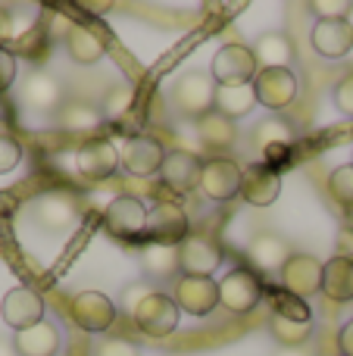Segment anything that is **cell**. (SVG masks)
Wrapping results in <instances>:
<instances>
[{
    "label": "cell",
    "mask_w": 353,
    "mask_h": 356,
    "mask_svg": "<svg viewBox=\"0 0 353 356\" xmlns=\"http://www.w3.org/2000/svg\"><path fill=\"white\" fill-rule=\"evenodd\" d=\"M216 91L219 85L213 81L210 72H200V69H191V72L179 75L172 85V106L181 113V116L191 119H204L206 113L216 110Z\"/></svg>",
    "instance_id": "cell-1"
},
{
    "label": "cell",
    "mask_w": 353,
    "mask_h": 356,
    "mask_svg": "<svg viewBox=\"0 0 353 356\" xmlns=\"http://www.w3.org/2000/svg\"><path fill=\"white\" fill-rule=\"evenodd\" d=\"M210 75L219 88L225 85H254V79L260 75V63L254 56V47L244 44H225L216 56H213Z\"/></svg>",
    "instance_id": "cell-2"
},
{
    "label": "cell",
    "mask_w": 353,
    "mask_h": 356,
    "mask_svg": "<svg viewBox=\"0 0 353 356\" xmlns=\"http://www.w3.org/2000/svg\"><path fill=\"white\" fill-rule=\"evenodd\" d=\"M241 178H244V169L238 166L231 156H213V160L204 163L197 188L204 191V197H210V200L229 203L241 194Z\"/></svg>",
    "instance_id": "cell-3"
},
{
    "label": "cell",
    "mask_w": 353,
    "mask_h": 356,
    "mask_svg": "<svg viewBox=\"0 0 353 356\" xmlns=\"http://www.w3.org/2000/svg\"><path fill=\"white\" fill-rule=\"evenodd\" d=\"M131 319H135V325L141 328L147 338H169L181 322V309H179V303H175V297L156 291V294H150L147 300L138 307V313L131 316Z\"/></svg>",
    "instance_id": "cell-4"
},
{
    "label": "cell",
    "mask_w": 353,
    "mask_h": 356,
    "mask_svg": "<svg viewBox=\"0 0 353 356\" xmlns=\"http://www.w3.org/2000/svg\"><path fill=\"white\" fill-rule=\"evenodd\" d=\"M263 282L256 272L250 269H235L219 282V303L231 313H250L256 303L263 300Z\"/></svg>",
    "instance_id": "cell-5"
},
{
    "label": "cell",
    "mask_w": 353,
    "mask_h": 356,
    "mask_svg": "<svg viewBox=\"0 0 353 356\" xmlns=\"http://www.w3.org/2000/svg\"><path fill=\"white\" fill-rule=\"evenodd\" d=\"M179 263L185 275L197 278H213V272L222 263V247L210 234H188L179 244Z\"/></svg>",
    "instance_id": "cell-6"
},
{
    "label": "cell",
    "mask_w": 353,
    "mask_h": 356,
    "mask_svg": "<svg viewBox=\"0 0 353 356\" xmlns=\"http://www.w3.org/2000/svg\"><path fill=\"white\" fill-rule=\"evenodd\" d=\"M147 234L154 244H169V247H179L181 241L188 238V216L179 203L172 200H163L156 203L154 209L147 213Z\"/></svg>",
    "instance_id": "cell-7"
},
{
    "label": "cell",
    "mask_w": 353,
    "mask_h": 356,
    "mask_svg": "<svg viewBox=\"0 0 353 356\" xmlns=\"http://www.w3.org/2000/svg\"><path fill=\"white\" fill-rule=\"evenodd\" d=\"M72 322L81 332L100 334V332H106V328H113V322H116V307H113V300L106 294H100V291H81L72 300Z\"/></svg>",
    "instance_id": "cell-8"
},
{
    "label": "cell",
    "mask_w": 353,
    "mask_h": 356,
    "mask_svg": "<svg viewBox=\"0 0 353 356\" xmlns=\"http://www.w3.org/2000/svg\"><path fill=\"white\" fill-rule=\"evenodd\" d=\"M122 156V169L135 178H150L163 169V160H166V150L156 138L150 135H135L125 141V147L119 150Z\"/></svg>",
    "instance_id": "cell-9"
},
{
    "label": "cell",
    "mask_w": 353,
    "mask_h": 356,
    "mask_svg": "<svg viewBox=\"0 0 353 356\" xmlns=\"http://www.w3.org/2000/svg\"><path fill=\"white\" fill-rule=\"evenodd\" d=\"M322 269L325 266L319 263L316 257L310 253H294L285 266H281L279 278H281V288L291 291L294 297H313L316 291H322Z\"/></svg>",
    "instance_id": "cell-10"
},
{
    "label": "cell",
    "mask_w": 353,
    "mask_h": 356,
    "mask_svg": "<svg viewBox=\"0 0 353 356\" xmlns=\"http://www.w3.org/2000/svg\"><path fill=\"white\" fill-rule=\"evenodd\" d=\"M256 104H263L266 110H285L297 97V79L291 69H260V75L254 79Z\"/></svg>",
    "instance_id": "cell-11"
},
{
    "label": "cell",
    "mask_w": 353,
    "mask_h": 356,
    "mask_svg": "<svg viewBox=\"0 0 353 356\" xmlns=\"http://www.w3.org/2000/svg\"><path fill=\"white\" fill-rule=\"evenodd\" d=\"M175 303L185 309L188 316H210L219 307V284L213 278H197V275H181L175 282Z\"/></svg>",
    "instance_id": "cell-12"
},
{
    "label": "cell",
    "mask_w": 353,
    "mask_h": 356,
    "mask_svg": "<svg viewBox=\"0 0 353 356\" xmlns=\"http://www.w3.org/2000/svg\"><path fill=\"white\" fill-rule=\"evenodd\" d=\"M0 316L13 332H25V328H35L38 322H44V300L31 288H13L0 303Z\"/></svg>",
    "instance_id": "cell-13"
},
{
    "label": "cell",
    "mask_w": 353,
    "mask_h": 356,
    "mask_svg": "<svg viewBox=\"0 0 353 356\" xmlns=\"http://www.w3.org/2000/svg\"><path fill=\"white\" fill-rule=\"evenodd\" d=\"M104 222L110 228V234H116V238H135V234L147 232V207L138 197L122 194L106 207Z\"/></svg>",
    "instance_id": "cell-14"
},
{
    "label": "cell",
    "mask_w": 353,
    "mask_h": 356,
    "mask_svg": "<svg viewBox=\"0 0 353 356\" xmlns=\"http://www.w3.org/2000/svg\"><path fill=\"white\" fill-rule=\"evenodd\" d=\"M281 194V175L269 163H250L241 178V197L250 207H272Z\"/></svg>",
    "instance_id": "cell-15"
},
{
    "label": "cell",
    "mask_w": 353,
    "mask_h": 356,
    "mask_svg": "<svg viewBox=\"0 0 353 356\" xmlns=\"http://www.w3.org/2000/svg\"><path fill=\"white\" fill-rule=\"evenodd\" d=\"M75 166H79V172L85 178L100 181V178H110L119 166H122V156H119V150L113 147L110 141L100 138V141L81 144L79 154H75Z\"/></svg>",
    "instance_id": "cell-16"
},
{
    "label": "cell",
    "mask_w": 353,
    "mask_h": 356,
    "mask_svg": "<svg viewBox=\"0 0 353 356\" xmlns=\"http://www.w3.org/2000/svg\"><path fill=\"white\" fill-rule=\"evenodd\" d=\"M200 172H204V163H200V156L191 154V150H172V154H166L163 169H160L163 184L172 188V191H179V194L197 188Z\"/></svg>",
    "instance_id": "cell-17"
},
{
    "label": "cell",
    "mask_w": 353,
    "mask_h": 356,
    "mask_svg": "<svg viewBox=\"0 0 353 356\" xmlns=\"http://www.w3.org/2000/svg\"><path fill=\"white\" fill-rule=\"evenodd\" d=\"M313 47L316 54L329 56V60H341L353 50V25L350 19H338V22H322L319 19L313 25V35H310Z\"/></svg>",
    "instance_id": "cell-18"
},
{
    "label": "cell",
    "mask_w": 353,
    "mask_h": 356,
    "mask_svg": "<svg viewBox=\"0 0 353 356\" xmlns=\"http://www.w3.org/2000/svg\"><path fill=\"white\" fill-rule=\"evenodd\" d=\"M63 347V334L54 322H38L35 328L13 334V350L16 356H56Z\"/></svg>",
    "instance_id": "cell-19"
},
{
    "label": "cell",
    "mask_w": 353,
    "mask_h": 356,
    "mask_svg": "<svg viewBox=\"0 0 353 356\" xmlns=\"http://www.w3.org/2000/svg\"><path fill=\"white\" fill-rule=\"evenodd\" d=\"M322 294L335 303L353 300V259L331 257L322 269Z\"/></svg>",
    "instance_id": "cell-20"
},
{
    "label": "cell",
    "mask_w": 353,
    "mask_h": 356,
    "mask_svg": "<svg viewBox=\"0 0 353 356\" xmlns=\"http://www.w3.org/2000/svg\"><path fill=\"white\" fill-rule=\"evenodd\" d=\"M63 91H60V81L47 72H31L22 85V104L28 110H38V113H47L60 104Z\"/></svg>",
    "instance_id": "cell-21"
},
{
    "label": "cell",
    "mask_w": 353,
    "mask_h": 356,
    "mask_svg": "<svg viewBox=\"0 0 353 356\" xmlns=\"http://www.w3.org/2000/svg\"><path fill=\"white\" fill-rule=\"evenodd\" d=\"M35 216L44 228L63 232V228H69L75 219V203H72V197L63 194V191H50V194H44L41 200H38Z\"/></svg>",
    "instance_id": "cell-22"
},
{
    "label": "cell",
    "mask_w": 353,
    "mask_h": 356,
    "mask_svg": "<svg viewBox=\"0 0 353 356\" xmlns=\"http://www.w3.org/2000/svg\"><path fill=\"white\" fill-rule=\"evenodd\" d=\"M254 56L260 69H288L294 60V44L285 31H269V35L256 38Z\"/></svg>",
    "instance_id": "cell-23"
},
{
    "label": "cell",
    "mask_w": 353,
    "mask_h": 356,
    "mask_svg": "<svg viewBox=\"0 0 353 356\" xmlns=\"http://www.w3.org/2000/svg\"><path fill=\"white\" fill-rule=\"evenodd\" d=\"M66 50L79 66H94L104 56V38L97 31H91L88 25H72V31L66 35Z\"/></svg>",
    "instance_id": "cell-24"
},
{
    "label": "cell",
    "mask_w": 353,
    "mask_h": 356,
    "mask_svg": "<svg viewBox=\"0 0 353 356\" xmlns=\"http://www.w3.org/2000/svg\"><path fill=\"white\" fill-rule=\"evenodd\" d=\"M294 253L288 250V241H281L279 234H256L254 241H250V259H254L260 269H279L291 259Z\"/></svg>",
    "instance_id": "cell-25"
},
{
    "label": "cell",
    "mask_w": 353,
    "mask_h": 356,
    "mask_svg": "<svg viewBox=\"0 0 353 356\" xmlns=\"http://www.w3.org/2000/svg\"><path fill=\"white\" fill-rule=\"evenodd\" d=\"M141 266L150 278H172L175 272L181 269L179 263V247H169V244H144L141 247Z\"/></svg>",
    "instance_id": "cell-26"
},
{
    "label": "cell",
    "mask_w": 353,
    "mask_h": 356,
    "mask_svg": "<svg viewBox=\"0 0 353 356\" xmlns=\"http://www.w3.org/2000/svg\"><path fill=\"white\" fill-rule=\"evenodd\" d=\"M256 106V91L254 85H225L216 91V113H222L225 119H241Z\"/></svg>",
    "instance_id": "cell-27"
},
{
    "label": "cell",
    "mask_w": 353,
    "mask_h": 356,
    "mask_svg": "<svg viewBox=\"0 0 353 356\" xmlns=\"http://www.w3.org/2000/svg\"><path fill=\"white\" fill-rule=\"evenodd\" d=\"M197 138L204 141V147L210 150H222V147H231L238 138V129L231 119H225L222 113H206L204 119H197Z\"/></svg>",
    "instance_id": "cell-28"
},
{
    "label": "cell",
    "mask_w": 353,
    "mask_h": 356,
    "mask_svg": "<svg viewBox=\"0 0 353 356\" xmlns=\"http://www.w3.org/2000/svg\"><path fill=\"white\" fill-rule=\"evenodd\" d=\"M269 332H272V338L279 341L281 347L294 350V347L310 341L313 322H294V319H285V316H272V319H269Z\"/></svg>",
    "instance_id": "cell-29"
},
{
    "label": "cell",
    "mask_w": 353,
    "mask_h": 356,
    "mask_svg": "<svg viewBox=\"0 0 353 356\" xmlns=\"http://www.w3.org/2000/svg\"><path fill=\"white\" fill-rule=\"evenodd\" d=\"M100 119H104V113H100V106H91V104H72L63 110L60 122L66 131H91L100 125Z\"/></svg>",
    "instance_id": "cell-30"
},
{
    "label": "cell",
    "mask_w": 353,
    "mask_h": 356,
    "mask_svg": "<svg viewBox=\"0 0 353 356\" xmlns=\"http://www.w3.org/2000/svg\"><path fill=\"white\" fill-rule=\"evenodd\" d=\"M272 316H285L294 322H313V309L304 297H294L291 291H272Z\"/></svg>",
    "instance_id": "cell-31"
},
{
    "label": "cell",
    "mask_w": 353,
    "mask_h": 356,
    "mask_svg": "<svg viewBox=\"0 0 353 356\" xmlns=\"http://www.w3.org/2000/svg\"><path fill=\"white\" fill-rule=\"evenodd\" d=\"M294 141L291 129H288L281 119H266V122L256 129V147L266 154V150H279V147H288V144Z\"/></svg>",
    "instance_id": "cell-32"
},
{
    "label": "cell",
    "mask_w": 353,
    "mask_h": 356,
    "mask_svg": "<svg viewBox=\"0 0 353 356\" xmlns=\"http://www.w3.org/2000/svg\"><path fill=\"white\" fill-rule=\"evenodd\" d=\"M329 194L335 197L341 207H353V163L347 166H338L335 172L329 175Z\"/></svg>",
    "instance_id": "cell-33"
},
{
    "label": "cell",
    "mask_w": 353,
    "mask_h": 356,
    "mask_svg": "<svg viewBox=\"0 0 353 356\" xmlns=\"http://www.w3.org/2000/svg\"><path fill=\"white\" fill-rule=\"evenodd\" d=\"M131 100H135V91H131L129 85H125V88H113V91L104 97V104H100V113H104V116H110V119H119V116H125V110L131 106Z\"/></svg>",
    "instance_id": "cell-34"
},
{
    "label": "cell",
    "mask_w": 353,
    "mask_h": 356,
    "mask_svg": "<svg viewBox=\"0 0 353 356\" xmlns=\"http://www.w3.org/2000/svg\"><path fill=\"white\" fill-rule=\"evenodd\" d=\"M310 10L322 16V22H338V19H350L353 6L347 0H316V3H310Z\"/></svg>",
    "instance_id": "cell-35"
},
{
    "label": "cell",
    "mask_w": 353,
    "mask_h": 356,
    "mask_svg": "<svg viewBox=\"0 0 353 356\" xmlns=\"http://www.w3.org/2000/svg\"><path fill=\"white\" fill-rule=\"evenodd\" d=\"M150 294H156V291L150 288L147 282H131L129 288L122 291V309H125L129 316H135V313H138V307H141V303L147 300Z\"/></svg>",
    "instance_id": "cell-36"
},
{
    "label": "cell",
    "mask_w": 353,
    "mask_h": 356,
    "mask_svg": "<svg viewBox=\"0 0 353 356\" xmlns=\"http://www.w3.org/2000/svg\"><path fill=\"white\" fill-rule=\"evenodd\" d=\"M94 356H141V350H138L131 341H125V338H106V341H100L97 344Z\"/></svg>",
    "instance_id": "cell-37"
},
{
    "label": "cell",
    "mask_w": 353,
    "mask_h": 356,
    "mask_svg": "<svg viewBox=\"0 0 353 356\" xmlns=\"http://www.w3.org/2000/svg\"><path fill=\"white\" fill-rule=\"evenodd\" d=\"M19 160H22V147H19L13 138L0 135V175L13 172V169L19 166Z\"/></svg>",
    "instance_id": "cell-38"
},
{
    "label": "cell",
    "mask_w": 353,
    "mask_h": 356,
    "mask_svg": "<svg viewBox=\"0 0 353 356\" xmlns=\"http://www.w3.org/2000/svg\"><path fill=\"white\" fill-rule=\"evenodd\" d=\"M335 106L344 113V116H353V75L338 81L335 88Z\"/></svg>",
    "instance_id": "cell-39"
},
{
    "label": "cell",
    "mask_w": 353,
    "mask_h": 356,
    "mask_svg": "<svg viewBox=\"0 0 353 356\" xmlns=\"http://www.w3.org/2000/svg\"><path fill=\"white\" fill-rule=\"evenodd\" d=\"M13 81H16V56L0 47V94L10 91Z\"/></svg>",
    "instance_id": "cell-40"
},
{
    "label": "cell",
    "mask_w": 353,
    "mask_h": 356,
    "mask_svg": "<svg viewBox=\"0 0 353 356\" xmlns=\"http://www.w3.org/2000/svg\"><path fill=\"white\" fill-rule=\"evenodd\" d=\"M338 347H341V356H353V319L338 334Z\"/></svg>",
    "instance_id": "cell-41"
},
{
    "label": "cell",
    "mask_w": 353,
    "mask_h": 356,
    "mask_svg": "<svg viewBox=\"0 0 353 356\" xmlns=\"http://www.w3.org/2000/svg\"><path fill=\"white\" fill-rule=\"evenodd\" d=\"M10 31H13V16L6 6H0V38H10Z\"/></svg>",
    "instance_id": "cell-42"
},
{
    "label": "cell",
    "mask_w": 353,
    "mask_h": 356,
    "mask_svg": "<svg viewBox=\"0 0 353 356\" xmlns=\"http://www.w3.org/2000/svg\"><path fill=\"white\" fill-rule=\"evenodd\" d=\"M16 350H13V344H6V341H0V356H13Z\"/></svg>",
    "instance_id": "cell-43"
},
{
    "label": "cell",
    "mask_w": 353,
    "mask_h": 356,
    "mask_svg": "<svg viewBox=\"0 0 353 356\" xmlns=\"http://www.w3.org/2000/svg\"><path fill=\"white\" fill-rule=\"evenodd\" d=\"M279 356H300V353H294V350H285V353H279Z\"/></svg>",
    "instance_id": "cell-44"
},
{
    "label": "cell",
    "mask_w": 353,
    "mask_h": 356,
    "mask_svg": "<svg viewBox=\"0 0 353 356\" xmlns=\"http://www.w3.org/2000/svg\"><path fill=\"white\" fill-rule=\"evenodd\" d=\"M350 25H353V16H350Z\"/></svg>",
    "instance_id": "cell-45"
}]
</instances>
